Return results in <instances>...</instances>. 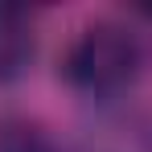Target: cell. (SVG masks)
Returning <instances> with one entry per match:
<instances>
[{
  "instance_id": "6da1fadb",
  "label": "cell",
  "mask_w": 152,
  "mask_h": 152,
  "mask_svg": "<svg viewBox=\"0 0 152 152\" xmlns=\"http://www.w3.org/2000/svg\"><path fill=\"white\" fill-rule=\"evenodd\" d=\"M140 70V45L136 37L119 25H86L74 41L66 45L62 74L82 95H115Z\"/></svg>"
},
{
  "instance_id": "7a4b0ae2",
  "label": "cell",
  "mask_w": 152,
  "mask_h": 152,
  "mask_svg": "<svg viewBox=\"0 0 152 152\" xmlns=\"http://www.w3.org/2000/svg\"><path fill=\"white\" fill-rule=\"evenodd\" d=\"M37 53V33L29 8L17 4H0V82H12L29 70Z\"/></svg>"
},
{
  "instance_id": "3957f363",
  "label": "cell",
  "mask_w": 152,
  "mask_h": 152,
  "mask_svg": "<svg viewBox=\"0 0 152 152\" xmlns=\"http://www.w3.org/2000/svg\"><path fill=\"white\" fill-rule=\"evenodd\" d=\"M0 152H58L50 132L29 119H8L0 124Z\"/></svg>"
}]
</instances>
